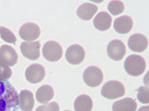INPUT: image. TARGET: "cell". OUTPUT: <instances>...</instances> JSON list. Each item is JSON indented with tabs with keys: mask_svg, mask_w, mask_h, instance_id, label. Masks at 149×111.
<instances>
[{
	"mask_svg": "<svg viewBox=\"0 0 149 111\" xmlns=\"http://www.w3.org/2000/svg\"><path fill=\"white\" fill-rule=\"evenodd\" d=\"M43 57L49 62H58L63 57V49L59 43L49 41L42 48Z\"/></svg>",
	"mask_w": 149,
	"mask_h": 111,
	"instance_id": "cell-4",
	"label": "cell"
},
{
	"mask_svg": "<svg viewBox=\"0 0 149 111\" xmlns=\"http://www.w3.org/2000/svg\"><path fill=\"white\" fill-rule=\"evenodd\" d=\"M137 98L143 104H148L149 102V90L147 86H141L137 90Z\"/></svg>",
	"mask_w": 149,
	"mask_h": 111,
	"instance_id": "cell-22",
	"label": "cell"
},
{
	"mask_svg": "<svg viewBox=\"0 0 149 111\" xmlns=\"http://www.w3.org/2000/svg\"><path fill=\"white\" fill-rule=\"evenodd\" d=\"M86 52L81 45H72L66 51V60L71 65H79L85 60Z\"/></svg>",
	"mask_w": 149,
	"mask_h": 111,
	"instance_id": "cell-9",
	"label": "cell"
},
{
	"mask_svg": "<svg viewBox=\"0 0 149 111\" xmlns=\"http://www.w3.org/2000/svg\"><path fill=\"white\" fill-rule=\"evenodd\" d=\"M93 99L91 96L86 94H81L74 100V111H92L93 109Z\"/></svg>",
	"mask_w": 149,
	"mask_h": 111,
	"instance_id": "cell-19",
	"label": "cell"
},
{
	"mask_svg": "<svg viewBox=\"0 0 149 111\" xmlns=\"http://www.w3.org/2000/svg\"><path fill=\"white\" fill-rule=\"evenodd\" d=\"M138 111H149V107L148 105H145V106H142L138 109Z\"/></svg>",
	"mask_w": 149,
	"mask_h": 111,
	"instance_id": "cell-25",
	"label": "cell"
},
{
	"mask_svg": "<svg viewBox=\"0 0 149 111\" xmlns=\"http://www.w3.org/2000/svg\"><path fill=\"white\" fill-rule=\"evenodd\" d=\"M0 36H1L2 40L8 44H16V42H17L16 36L8 28L0 27Z\"/></svg>",
	"mask_w": 149,
	"mask_h": 111,
	"instance_id": "cell-20",
	"label": "cell"
},
{
	"mask_svg": "<svg viewBox=\"0 0 149 111\" xmlns=\"http://www.w3.org/2000/svg\"><path fill=\"white\" fill-rule=\"evenodd\" d=\"M19 98V108L22 111H31L34 107L35 101L34 95L30 90H22L18 94Z\"/></svg>",
	"mask_w": 149,
	"mask_h": 111,
	"instance_id": "cell-13",
	"label": "cell"
},
{
	"mask_svg": "<svg viewBox=\"0 0 149 111\" xmlns=\"http://www.w3.org/2000/svg\"><path fill=\"white\" fill-rule=\"evenodd\" d=\"M19 35L26 42H34L40 37L41 30L37 24L25 23L19 29Z\"/></svg>",
	"mask_w": 149,
	"mask_h": 111,
	"instance_id": "cell-6",
	"label": "cell"
},
{
	"mask_svg": "<svg viewBox=\"0 0 149 111\" xmlns=\"http://www.w3.org/2000/svg\"><path fill=\"white\" fill-rule=\"evenodd\" d=\"M137 109V103L133 98H123L115 101L112 105V111H135Z\"/></svg>",
	"mask_w": 149,
	"mask_h": 111,
	"instance_id": "cell-17",
	"label": "cell"
},
{
	"mask_svg": "<svg viewBox=\"0 0 149 111\" xmlns=\"http://www.w3.org/2000/svg\"><path fill=\"white\" fill-rule=\"evenodd\" d=\"M83 79L88 86L97 87L102 83L103 72L97 67H88L84 71Z\"/></svg>",
	"mask_w": 149,
	"mask_h": 111,
	"instance_id": "cell-5",
	"label": "cell"
},
{
	"mask_svg": "<svg viewBox=\"0 0 149 111\" xmlns=\"http://www.w3.org/2000/svg\"><path fill=\"white\" fill-rule=\"evenodd\" d=\"M60 106L57 102H50L48 104H43L39 106L36 111H59Z\"/></svg>",
	"mask_w": 149,
	"mask_h": 111,
	"instance_id": "cell-24",
	"label": "cell"
},
{
	"mask_svg": "<svg viewBox=\"0 0 149 111\" xmlns=\"http://www.w3.org/2000/svg\"><path fill=\"white\" fill-rule=\"evenodd\" d=\"M46 71L44 67L40 64L31 65L25 71V78L30 83H39L45 78Z\"/></svg>",
	"mask_w": 149,
	"mask_h": 111,
	"instance_id": "cell-8",
	"label": "cell"
},
{
	"mask_svg": "<svg viewBox=\"0 0 149 111\" xmlns=\"http://www.w3.org/2000/svg\"><path fill=\"white\" fill-rule=\"evenodd\" d=\"M107 56L115 62L121 61L126 53L125 45L120 40H113L109 43L107 48Z\"/></svg>",
	"mask_w": 149,
	"mask_h": 111,
	"instance_id": "cell-7",
	"label": "cell"
},
{
	"mask_svg": "<svg viewBox=\"0 0 149 111\" xmlns=\"http://www.w3.org/2000/svg\"><path fill=\"white\" fill-rule=\"evenodd\" d=\"M97 12V7L93 3H84L77 9V15L84 21L92 20Z\"/></svg>",
	"mask_w": 149,
	"mask_h": 111,
	"instance_id": "cell-16",
	"label": "cell"
},
{
	"mask_svg": "<svg viewBox=\"0 0 149 111\" xmlns=\"http://www.w3.org/2000/svg\"><path fill=\"white\" fill-rule=\"evenodd\" d=\"M18 61V55L13 47L2 45L0 47V62L7 67H13Z\"/></svg>",
	"mask_w": 149,
	"mask_h": 111,
	"instance_id": "cell-11",
	"label": "cell"
},
{
	"mask_svg": "<svg viewBox=\"0 0 149 111\" xmlns=\"http://www.w3.org/2000/svg\"><path fill=\"white\" fill-rule=\"evenodd\" d=\"M132 27H133V20L131 17L127 15L118 17L114 20L113 28L119 34H127L131 31Z\"/></svg>",
	"mask_w": 149,
	"mask_h": 111,
	"instance_id": "cell-14",
	"label": "cell"
},
{
	"mask_svg": "<svg viewBox=\"0 0 149 111\" xmlns=\"http://www.w3.org/2000/svg\"><path fill=\"white\" fill-rule=\"evenodd\" d=\"M100 93L107 99H117L125 94V88L120 81L110 80L103 84Z\"/></svg>",
	"mask_w": 149,
	"mask_h": 111,
	"instance_id": "cell-3",
	"label": "cell"
},
{
	"mask_svg": "<svg viewBox=\"0 0 149 111\" xmlns=\"http://www.w3.org/2000/svg\"><path fill=\"white\" fill-rule=\"evenodd\" d=\"M54 97V89L51 85H42L36 91V99L40 103H49Z\"/></svg>",
	"mask_w": 149,
	"mask_h": 111,
	"instance_id": "cell-18",
	"label": "cell"
},
{
	"mask_svg": "<svg viewBox=\"0 0 149 111\" xmlns=\"http://www.w3.org/2000/svg\"><path fill=\"white\" fill-rule=\"evenodd\" d=\"M107 9L112 15H119L124 10V4L122 1L119 0H114V1H110L107 5Z\"/></svg>",
	"mask_w": 149,
	"mask_h": 111,
	"instance_id": "cell-21",
	"label": "cell"
},
{
	"mask_svg": "<svg viewBox=\"0 0 149 111\" xmlns=\"http://www.w3.org/2000/svg\"><path fill=\"white\" fill-rule=\"evenodd\" d=\"M12 76V71L9 67L0 62V80H8Z\"/></svg>",
	"mask_w": 149,
	"mask_h": 111,
	"instance_id": "cell-23",
	"label": "cell"
},
{
	"mask_svg": "<svg viewBox=\"0 0 149 111\" xmlns=\"http://www.w3.org/2000/svg\"><path fill=\"white\" fill-rule=\"evenodd\" d=\"M128 47L132 52L141 53L148 47V40L142 34H134L128 39Z\"/></svg>",
	"mask_w": 149,
	"mask_h": 111,
	"instance_id": "cell-12",
	"label": "cell"
},
{
	"mask_svg": "<svg viewBox=\"0 0 149 111\" xmlns=\"http://www.w3.org/2000/svg\"><path fill=\"white\" fill-rule=\"evenodd\" d=\"M64 111H70V110H64Z\"/></svg>",
	"mask_w": 149,
	"mask_h": 111,
	"instance_id": "cell-26",
	"label": "cell"
},
{
	"mask_svg": "<svg viewBox=\"0 0 149 111\" xmlns=\"http://www.w3.org/2000/svg\"><path fill=\"white\" fill-rule=\"evenodd\" d=\"M124 69L129 76H139L145 71L146 62L139 55H130L124 61Z\"/></svg>",
	"mask_w": 149,
	"mask_h": 111,
	"instance_id": "cell-2",
	"label": "cell"
},
{
	"mask_svg": "<svg viewBox=\"0 0 149 111\" xmlns=\"http://www.w3.org/2000/svg\"><path fill=\"white\" fill-rule=\"evenodd\" d=\"M40 49L41 45L39 41H34V42H23L20 45L21 53L26 59L36 61L40 57Z\"/></svg>",
	"mask_w": 149,
	"mask_h": 111,
	"instance_id": "cell-10",
	"label": "cell"
},
{
	"mask_svg": "<svg viewBox=\"0 0 149 111\" xmlns=\"http://www.w3.org/2000/svg\"><path fill=\"white\" fill-rule=\"evenodd\" d=\"M19 98L15 87L7 80H0V111H18Z\"/></svg>",
	"mask_w": 149,
	"mask_h": 111,
	"instance_id": "cell-1",
	"label": "cell"
},
{
	"mask_svg": "<svg viewBox=\"0 0 149 111\" xmlns=\"http://www.w3.org/2000/svg\"><path fill=\"white\" fill-rule=\"evenodd\" d=\"M112 18L107 12H100L93 18V26L100 31H107L111 26Z\"/></svg>",
	"mask_w": 149,
	"mask_h": 111,
	"instance_id": "cell-15",
	"label": "cell"
}]
</instances>
